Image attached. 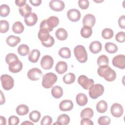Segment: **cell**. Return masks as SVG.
Returning <instances> with one entry per match:
<instances>
[{
	"label": "cell",
	"instance_id": "cell-1",
	"mask_svg": "<svg viewBox=\"0 0 125 125\" xmlns=\"http://www.w3.org/2000/svg\"><path fill=\"white\" fill-rule=\"evenodd\" d=\"M98 74L108 82H112L116 78V73L108 65L100 66L97 70Z\"/></svg>",
	"mask_w": 125,
	"mask_h": 125
},
{
	"label": "cell",
	"instance_id": "cell-2",
	"mask_svg": "<svg viewBox=\"0 0 125 125\" xmlns=\"http://www.w3.org/2000/svg\"><path fill=\"white\" fill-rule=\"evenodd\" d=\"M38 38L41 41L42 44L46 47H50L55 43L54 38L49 34L48 31L44 29H40L38 32Z\"/></svg>",
	"mask_w": 125,
	"mask_h": 125
},
{
	"label": "cell",
	"instance_id": "cell-3",
	"mask_svg": "<svg viewBox=\"0 0 125 125\" xmlns=\"http://www.w3.org/2000/svg\"><path fill=\"white\" fill-rule=\"evenodd\" d=\"M59 23V20L56 16H50L47 19L43 20L40 23V29H44L49 32H51L53 29L58 26Z\"/></svg>",
	"mask_w": 125,
	"mask_h": 125
},
{
	"label": "cell",
	"instance_id": "cell-4",
	"mask_svg": "<svg viewBox=\"0 0 125 125\" xmlns=\"http://www.w3.org/2000/svg\"><path fill=\"white\" fill-rule=\"evenodd\" d=\"M57 79V76L55 74L52 72L46 73L42 77V86L45 88H50L56 83Z\"/></svg>",
	"mask_w": 125,
	"mask_h": 125
},
{
	"label": "cell",
	"instance_id": "cell-5",
	"mask_svg": "<svg viewBox=\"0 0 125 125\" xmlns=\"http://www.w3.org/2000/svg\"><path fill=\"white\" fill-rule=\"evenodd\" d=\"M74 53L77 60L80 62L84 63L87 60V53L83 45H77L74 49Z\"/></svg>",
	"mask_w": 125,
	"mask_h": 125
},
{
	"label": "cell",
	"instance_id": "cell-6",
	"mask_svg": "<svg viewBox=\"0 0 125 125\" xmlns=\"http://www.w3.org/2000/svg\"><path fill=\"white\" fill-rule=\"evenodd\" d=\"M104 90L103 85L99 83L94 84L89 89V95L92 99H96L103 95Z\"/></svg>",
	"mask_w": 125,
	"mask_h": 125
},
{
	"label": "cell",
	"instance_id": "cell-7",
	"mask_svg": "<svg viewBox=\"0 0 125 125\" xmlns=\"http://www.w3.org/2000/svg\"><path fill=\"white\" fill-rule=\"evenodd\" d=\"M0 81L2 88L5 90H9L14 86V80L13 78L9 75H2L0 77Z\"/></svg>",
	"mask_w": 125,
	"mask_h": 125
},
{
	"label": "cell",
	"instance_id": "cell-8",
	"mask_svg": "<svg viewBox=\"0 0 125 125\" xmlns=\"http://www.w3.org/2000/svg\"><path fill=\"white\" fill-rule=\"evenodd\" d=\"M78 83L84 89L88 90L94 84V80L92 79H89L87 76L82 75L78 78Z\"/></svg>",
	"mask_w": 125,
	"mask_h": 125
},
{
	"label": "cell",
	"instance_id": "cell-9",
	"mask_svg": "<svg viewBox=\"0 0 125 125\" xmlns=\"http://www.w3.org/2000/svg\"><path fill=\"white\" fill-rule=\"evenodd\" d=\"M112 64L114 66L120 69L125 68V56L124 55L120 54L115 56L112 59Z\"/></svg>",
	"mask_w": 125,
	"mask_h": 125
},
{
	"label": "cell",
	"instance_id": "cell-10",
	"mask_svg": "<svg viewBox=\"0 0 125 125\" xmlns=\"http://www.w3.org/2000/svg\"><path fill=\"white\" fill-rule=\"evenodd\" d=\"M54 64L53 58L49 55H45L42 57L41 61L42 67L45 70H49L52 68Z\"/></svg>",
	"mask_w": 125,
	"mask_h": 125
},
{
	"label": "cell",
	"instance_id": "cell-11",
	"mask_svg": "<svg viewBox=\"0 0 125 125\" xmlns=\"http://www.w3.org/2000/svg\"><path fill=\"white\" fill-rule=\"evenodd\" d=\"M28 78L31 81H37L42 76V71L38 68H33L29 69L27 74Z\"/></svg>",
	"mask_w": 125,
	"mask_h": 125
},
{
	"label": "cell",
	"instance_id": "cell-12",
	"mask_svg": "<svg viewBox=\"0 0 125 125\" xmlns=\"http://www.w3.org/2000/svg\"><path fill=\"white\" fill-rule=\"evenodd\" d=\"M110 112L113 116L116 118H119L122 116L124 112V109L121 104L114 103L111 106Z\"/></svg>",
	"mask_w": 125,
	"mask_h": 125
},
{
	"label": "cell",
	"instance_id": "cell-13",
	"mask_svg": "<svg viewBox=\"0 0 125 125\" xmlns=\"http://www.w3.org/2000/svg\"><path fill=\"white\" fill-rule=\"evenodd\" d=\"M49 5L52 10L57 12L63 10L65 7L64 2L60 0H52L49 2Z\"/></svg>",
	"mask_w": 125,
	"mask_h": 125
},
{
	"label": "cell",
	"instance_id": "cell-14",
	"mask_svg": "<svg viewBox=\"0 0 125 125\" xmlns=\"http://www.w3.org/2000/svg\"><path fill=\"white\" fill-rule=\"evenodd\" d=\"M67 16L70 21L73 22H76L80 19L81 14L78 9H71L67 11Z\"/></svg>",
	"mask_w": 125,
	"mask_h": 125
},
{
	"label": "cell",
	"instance_id": "cell-15",
	"mask_svg": "<svg viewBox=\"0 0 125 125\" xmlns=\"http://www.w3.org/2000/svg\"><path fill=\"white\" fill-rule=\"evenodd\" d=\"M9 71L13 73L20 72L22 68V63L19 59L14 61L9 64Z\"/></svg>",
	"mask_w": 125,
	"mask_h": 125
},
{
	"label": "cell",
	"instance_id": "cell-16",
	"mask_svg": "<svg viewBox=\"0 0 125 125\" xmlns=\"http://www.w3.org/2000/svg\"><path fill=\"white\" fill-rule=\"evenodd\" d=\"M96 22V19L94 15L91 14L85 15L83 20V24L85 26L93 27Z\"/></svg>",
	"mask_w": 125,
	"mask_h": 125
},
{
	"label": "cell",
	"instance_id": "cell-17",
	"mask_svg": "<svg viewBox=\"0 0 125 125\" xmlns=\"http://www.w3.org/2000/svg\"><path fill=\"white\" fill-rule=\"evenodd\" d=\"M59 108L61 111H70L73 108V103L70 100H64L59 104Z\"/></svg>",
	"mask_w": 125,
	"mask_h": 125
},
{
	"label": "cell",
	"instance_id": "cell-18",
	"mask_svg": "<svg viewBox=\"0 0 125 125\" xmlns=\"http://www.w3.org/2000/svg\"><path fill=\"white\" fill-rule=\"evenodd\" d=\"M38 16L36 14L31 13L27 16L24 17V22L28 26H32L36 24L38 21Z\"/></svg>",
	"mask_w": 125,
	"mask_h": 125
},
{
	"label": "cell",
	"instance_id": "cell-19",
	"mask_svg": "<svg viewBox=\"0 0 125 125\" xmlns=\"http://www.w3.org/2000/svg\"><path fill=\"white\" fill-rule=\"evenodd\" d=\"M89 49L90 52L93 54L98 53L102 50V43L98 41H93L90 43L89 46Z\"/></svg>",
	"mask_w": 125,
	"mask_h": 125
},
{
	"label": "cell",
	"instance_id": "cell-20",
	"mask_svg": "<svg viewBox=\"0 0 125 125\" xmlns=\"http://www.w3.org/2000/svg\"><path fill=\"white\" fill-rule=\"evenodd\" d=\"M40 55L41 53L39 50L36 49H33L29 53L28 58V60L32 63L37 62L39 60Z\"/></svg>",
	"mask_w": 125,
	"mask_h": 125
},
{
	"label": "cell",
	"instance_id": "cell-21",
	"mask_svg": "<svg viewBox=\"0 0 125 125\" xmlns=\"http://www.w3.org/2000/svg\"><path fill=\"white\" fill-rule=\"evenodd\" d=\"M67 64L66 62L63 61H60L57 62L55 67V70L58 74H63L67 71Z\"/></svg>",
	"mask_w": 125,
	"mask_h": 125
},
{
	"label": "cell",
	"instance_id": "cell-22",
	"mask_svg": "<svg viewBox=\"0 0 125 125\" xmlns=\"http://www.w3.org/2000/svg\"><path fill=\"white\" fill-rule=\"evenodd\" d=\"M76 101L78 105L83 106L86 105L88 102V99L85 94L84 93H79L76 97Z\"/></svg>",
	"mask_w": 125,
	"mask_h": 125
},
{
	"label": "cell",
	"instance_id": "cell-23",
	"mask_svg": "<svg viewBox=\"0 0 125 125\" xmlns=\"http://www.w3.org/2000/svg\"><path fill=\"white\" fill-rule=\"evenodd\" d=\"M21 42V39L18 36L10 35L6 39L7 44L11 47L16 46Z\"/></svg>",
	"mask_w": 125,
	"mask_h": 125
},
{
	"label": "cell",
	"instance_id": "cell-24",
	"mask_svg": "<svg viewBox=\"0 0 125 125\" xmlns=\"http://www.w3.org/2000/svg\"><path fill=\"white\" fill-rule=\"evenodd\" d=\"M32 8L27 3H25L23 6L20 7L19 11L20 15L22 17H25L30 14L32 12Z\"/></svg>",
	"mask_w": 125,
	"mask_h": 125
},
{
	"label": "cell",
	"instance_id": "cell-25",
	"mask_svg": "<svg viewBox=\"0 0 125 125\" xmlns=\"http://www.w3.org/2000/svg\"><path fill=\"white\" fill-rule=\"evenodd\" d=\"M55 35L59 40L64 41L68 37V33L65 29L62 28H60L56 30Z\"/></svg>",
	"mask_w": 125,
	"mask_h": 125
},
{
	"label": "cell",
	"instance_id": "cell-26",
	"mask_svg": "<svg viewBox=\"0 0 125 125\" xmlns=\"http://www.w3.org/2000/svg\"><path fill=\"white\" fill-rule=\"evenodd\" d=\"M51 94L54 98L59 99L63 95V89L61 86L55 85L52 88Z\"/></svg>",
	"mask_w": 125,
	"mask_h": 125
},
{
	"label": "cell",
	"instance_id": "cell-27",
	"mask_svg": "<svg viewBox=\"0 0 125 125\" xmlns=\"http://www.w3.org/2000/svg\"><path fill=\"white\" fill-rule=\"evenodd\" d=\"M108 105L104 100L100 101L96 104V109L99 113H103L106 111Z\"/></svg>",
	"mask_w": 125,
	"mask_h": 125
},
{
	"label": "cell",
	"instance_id": "cell-28",
	"mask_svg": "<svg viewBox=\"0 0 125 125\" xmlns=\"http://www.w3.org/2000/svg\"><path fill=\"white\" fill-rule=\"evenodd\" d=\"M24 29V27L23 25L20 21H16L12 26V31L16 34H21L22 33Z\"/></svg>",
	"mask_w": 125,
	"mask_h": 125
},
{
	"label": "cell",
	"instance_id": "cell-29",
	"mask_svg": "<svg viewBox=\"0 0 125 125\" xmlns=\"http://www.w3.org/2000/svg\"><path fill=\"white\" fill-rule=\"evenodd\" d=\"M92 34V28L91 27L84 25L81 30V35L84 38H89Z\"/></svg>",
	"mask_w": 125,
	"mask_h": 125
},
{
	"label": "cell",
	"instance_id": "cell-30",
	"mask_svg": "<svg viewBox=\"0 0 125 125\" xmlns=\"http://www.w3.org/2000/svg\"><path fill=\"white\" fill-rule=\"evenodd\" d=\"M104 48L107 52L110 54L116 53L118 49L117 46L115 43L111 42H107L105 43Z\"/></svg>",
	"mask_w": 125,
	"mask_h": 125
},
{
	"label": "cell",
	"instance_id": "cell-31",
	"mask_svg": "<svg viewBox=\"0 0 125 125\" xmlns=\"http://www.w3.org/2000/svg\"><path fill=\"white\" fill-rule=\"evenodd\" d=\"M16 111L17 114L19 115H25L29 112V108L27 105L22 104L18 105L17 107Z\"/></svg>",
	"mask_w": 125,
	"mask_h": 125
},
{
	"label": "cell",
	"instance_id": "cell-32",
	"mask_svg": "<svg viewBox=\"0 0 125 125\" xmlns=\"http://www.w3.org/2000/svg\"><path fill=\"white\" fill-rule=\"evenodd\" d=\"M94 115V112L93 109L89 107H87L84 108L83 110H82L80 116L82 119L84 118H87L91 119L92 118Z\"/></svg>",
	"mask_w": 125,
	"mask_h": 125
},
{
	"label": "cell",
	"instance_id": "cell-33",
	"mask_svg": "<svg viewBox=\"0 0 125 125\" xmlns=\"http://www.w3.org/2000/svg\"><path fill=\"white\" fill-rule=\"evenodd\" d=\"M18 52L21 56H25L29 53V47L26 44H22L18 47Z\"/></svg>",
	"mask_w": 125,
	"mask_h": 125
},
{
	"label": "cell",
	"instance_id": "cell-34",
	"mask_svg": "<svg viewBox=\"0 0 125 125\" xmlns=\"http://www.w3.org/2000/svg\"><path fill=\"white\" fill-rule=\"evenodd\" d=\"M59 55L62 58L68 59L71 57V51L68 47H62L59 51Z\"/></svg>",
	"mask_w": 125,
	"mask_h": 125
},
{
	"label": "cell",
	"instance_id": "cell-35",
	"mask_svg": "<svg viewBox=\"0 0 125 125\" xmlns=\"http://www.w3.org/2000/svg\"><path fill=\"white\" fill-rule=\"evenodd\" d=\"M76 79L75 75L72 73H68L63 77V81L66 84H71L73 83Z\"/></svg>",
	"mask_w": 125,
	"mask_h": 125
},
{
	"label": "cell",
	"instance_id": "cell-36",
	"mask_svg": "<svg viewBox=\"0 0 125 125\" xmlns=\"http://www.w3.org/2000/svg\"><path fill=\"white\" fill-rule=\"evenodd\" d=\"M57 122L62 125H66L70 122V117L67 114H61L58 117Z\"/></svg>",
	"mask_w": 125,
	"mask_h": 125
},
{
	"label": "cell",
	"instance_id": "cell-37",
	"mask_svg": "<svg viewBox=\"0 0 125 125\" xmlns=\"http://www.w3.org/2000/svg\"><path fill=\"white\" fill-rule=\"evenodd\" d=\"M114 35L113 31L108 28H104L102 32V36L103 38L106 40H108L111 39Z\"/></svg>",
	"mask_w": 125,
	"mask_h": 125
},
{
	"label": "cell",
	"instance_id": "cell-38",
	"mask_svg": "<svg viewBox=\"0 0 125 125\" xmlns=\"http://www.w3.org/2000/svg\"><path fill=\"white\" fill-rule=\"evenodd\" d=\"M41 113L37 110H33L29 113V119L30 120L34 123L38 122L41 118Z\"/></svg>",
	"mask_w": 125,
	"mask_h": 125
},
{
	"label": "cell",
	"instance_id": "cell-39",
	"mask_svg": "<svg viewBox=\"0 0 125 125\" xmlns=\"http://www.w3.org/2000/svg\"><path fill=\"white\" fill-rule=\"evenodd\" d=\"M97 62L98 65L99 66L104 65H108L109 60L106 56L104 55H102L98 57V58L97 59Z\"/></svg>",
	"mask_w": 125,
	"mask_h": 125
},
{
	"label": "cell",
	"instance_id": "cell-40",
	"mask_svg": "<svg viewBox=\"0 0 125 125\" xmlns=\"http://www.w3.org/2000/svg\"><path fill=\"white\" fill-rule=\"evenodd\" d=\"M10 13L9 6L7 4H2L0 6V15L2 17H7Z\"/></svg>",
	"mask_w": 125,
	"mask_h": 125
},
{
	"label": "cell",
	"instance_id": "cell-41",
	"mask_svg": "<svg viewBox=\"0 0 125 125\" xmlns=\"http://www.w3.org/2000/svg\"><path fill=\"white\" fill-rule=\"evenodd\" d=\"M9 28L8 22L5 20H1L0 21V32L1 33L7 32Z\"/></svg>",
	"mask_w": 125,
	"mask_h": 125
},
{
	"label": "cell",
	"instance_id": "cell-42",
	"mask_svg": "<svg viewBox=\"0 0 125 125\" xmlns=\"http://www.w3.org/2000/svg\"><path fill=\"white\" fill-rule=\"evenodd\" d=\"M111 119L106 116L100 117L98 120V123L100 125H108L110 124Z\"/></svg>",
	"mask_w": 125,
	"mask_h": 125
},
{
	"label": "cell",
	"instance_id": "cell-43",
	"mask_svg": "<svg viewBox=\"0 0 125 125\" xmlns=\"http://www.w3.org/2000/svg\"><path fill=\"white\" fill-rule=\"evenodd\" d=\"M18 60V56L14 53H10L8 54L5 57V62L7 64H9L14 61Z\"/></svg>",
	"mask_w": 125,
	"mask_h": 125
},
{
	"label": "cell",
	"instance_id": "cell-44",
	"mask_svg": "<svg viewBox=\"0 0 125 125\" xmlns=\"http://www.w3.org/2000/svg\"><path fill=\"white\" fill-rule=\"evenodd\" d=\"M52 123V118L48 115L44 116L41 122V125H51Z\"/></svg>",
	"mask_w": 125,
	"mask_h": 125
},
{
	"label": "cell",
	"instance_id": "cell-45",
	"mask_svg": "<svg viewBox=\"0 0 125 125\" xmlns=\"http://www.w3.org/2000/svg\"><path fill=\"white\" fill-rule=\"evenodd\" d=\"M19 118L14 115L10 116L8 119V124L9 125H17L19 124Z\"/></svg>",
	"mask_w": 125,
	"mask_h": 125
},
{
	"label": "cell",
	"instance_id": "cell-46",
	"mask_svg": "<svg viewBox=\"0 0 125 125\" xmlns=\"http://www.w3.org/2000/svg\"><path fill=\"white\" fill-rule=\"evenodd\" d=\"M116 41L119 42H124L125 41V33L124 32H119L115 36Z\"/></svg>",
	"mask_w": 125,
	"mask_h": 125
},
{
	"label": "cell",
	"instance_id": "cell-47",
	"mask_svg": "<svg viewBox=\"0 0 125 125\" xmlns=\"http://www.w3.org/2000/svg\"><path fill=\"white\" fill-rule=\"evenodd\" d=\"M78 5L80 8L82 9H86L89 7V2L88 0H79Z\"/></svg>",
	"mask_w": 125,
	"mask_h": 125
},
{
	"label": "cell",
	"instance_id": "cell-48",
	"mask_svg": "<svg viewBox=\"0 0 125 125\" xmlns=\"http://www.w3.org/2000/svg\"><path fill=\"white\" fill-rule=\"evenodd\" d=\"M118 24L121 28L125 29V15H122L119 18Z\"/></svg>",
	"mask_w": 125,
	"mask_h": 125
},
{
	"label": "cell",
	"instance_id": "cell-49",
	"mask_svg": "<svg viewBox=\"0 0 125 125\" xmlns=\"http://www.w3.org/2000/svg\"><path fill=\"white\" fill-rule=\"evenodd\" d=\"M81 124L82 125H93V122L89 119L87 118H84L82 119L81 121Z\"/></svg>",
	"mask_w": 125,
	"mask_h": 125
},
{
	"label": "cell",
	"instance_id": "cell-50",
	"mask_svg": "<svg viewBox=\"0 0 125 125\" xmlns=\"http://www.w3.org/2000/svg\"><path fill=\"white\" fill-rule=\"evenodd\" d=\"M29 2L33 5L35 6H38L42 3V1L41 0H30Z\"/></svg>",
	"mask_w": 125,
	"mask_h": 125
},
{
	"label": "cell",
	"instance_id": "cell-51",
	"mask_svg": "<svg viewBox=\"0 0 125 125\" xmlns=\"http://www.w3.org/2000/svg\"><path fill=\"white\" fill-rule=\"evenodd\" d=\"M26 2V0H15V3L16 4L20 7L23 6Z\"/></svg>",
	"mask_w": 125,
	"mask_h": 125
},
{
	"label": "cell",
	"instance_id": "cell-52",
	"mask_svg": "<svg viewBox=\"0 0 125 125\" xmlns=\"http://www.w3.org/2000/svg\"><path fill=\"white\" fill-rule=\"evenodd\" d=\"M0 124L1 125H5L6 124V119L4 117L2 116H0Z\"/></svg>",
	"mask_w": 125,
	"mask_h": 125
},
{
	"label": "cell",
	"instance_id": "cell-53",
	"mask_svg": "<svg viewBox=\"0 0 125 125\" xmlns=\"http://www.w3.org/2000/svg\"><path fill=\"white\" fill-rule=\"evenodd\" d=\"M0 95H1V104H3L5 103V98L4 96L3 95L2 92L0 91Z\"/></svg>",
	"mask_w": 125,
	"mask_h": 125
},
{
	"label": "cell",
	"instance_id": "cell-54",
	"mask_svg": "<svg viewBox=\"0 0 125 125\" xmlns=\"http://www.w3.org/2000/svg\"><path fill=\"white\" fill-rule=\"evenodd\" d=\"M21 125H33V123H32V122H30V121H25L24 122L22 123L21 124Z\"/></svg>",
	"mask_w": 125,
	"mask_h": 125
},
{
	"label": "cell",
	"instance_id": "cell-55",
	"mask_svg": "<svg viewBox=\"0 0 125 125\" xmlns=\"http://www.w3.org/2000/svg\"><path fill=\"white\" fill-rule=\"evenodd\" d=\"M61 125V124H60L59 122H57L56 123H55L53 124V125Z\"/></svg>",
	"mask_w": 125,
	"mask_h": 125
},
{
	"label": "cell",
	"instance_id": "cell-56",
	"mask_svg": "<svg viewBox=\"0 0 125 125\" xmlns=\"http://www.w3.org/2000/svg\"><path fill=\"white\" fill-rule=\"evenodd\" d=\"M94 1H95V2H102V1H103V0H101V1H95V0H94Z\"/></svg>",
	"mask_w": 125,
	"mask_h": 125
}]
</instances>
